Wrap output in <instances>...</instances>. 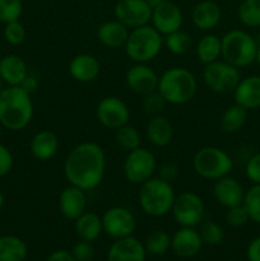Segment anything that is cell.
Segmentation results:
<instances>
[{
    "mask_svg": "<svg viewBox=\"0 0 260 261\" xmlns=\"http://www.w3.org/2000/svg\"><path fill=\"white\" fill-rule=\"evenodd\" d=\"M144 244L134 236L114 240L107 251V261H145Z\"/></svg>",
    "mask_w": 260,
    "mask_h": 261,
    "instance_id": "18",
    "label": "cell"
},
{
    "mask_svg": "<svg viewBox=\"0 0 260 261\" xmlns=\"http://www.w3.org/2000/svg\"><path fill=\"white\" fill-rule=\"evenodd\" d=\"M20 87H22L24 91H27L28 93H32V92H35L38 87L37 78L33 75H31V74H28V76L24 79V82H23L22 86Z\"/></svg>",
    "mask_w": 260,
    "mask_h": 261,
    "instance_id": "47",
    "label": "cell"
},
{
    "mask_svg": "<svg viewBox=\"0 0 260 261\" xmlns=\"http://www.w3.org/2000/svg\"><path fill=\"white\" fill-rule=\"evenodd\" d=\"M96 117L103 127L116 130L129 124L130 110L120 97L107 96L97 103Z\"/></svg>",
    "mask_w": 260,
    "mask_h": 261,
    "instance_id": "11",
    "label": "cell"
},
{
    "mask_svg": "<svg viewBox=\"0 0 260 261\" xmlns=\"http://www.w3.org/2000/svg\"><path fill=\"white\" fill-rule=\"evenodd\" d=\"M176 194L172 184L162 178L152 177L140 185L138 203L143 213L152 218H161L171 213Z\"/></svg>",
    "mask_w": 260,
    "mask_h": 261,
    "instance_id": "4",
    "label": "cell"
},
{
    "mask_svg": "<svg viewBox=\"0 0 260 261\" xmlns=\"http://www.w3.org/2000/svg\"><path fill=\"white\" fill-rule=\"evenodd\" d=\"M153 8L145 0H119L114 8L115 19L129 30L150 24Z\"/></svg>",
    "mask_w": 260,
    "mask_h": 261,
    "instance_id": "13",
    "label": "cell"
},
{
    "mask_svg": "<svg viewBox=\"0 0 260 261\" xmlns=\"http://www.w3.org/2000/svg\"><path fill=\"white\" fill-rule=\"evenodd\" d=\"M33 102L31 93L20 86H8L0 93V124L4 129L20 132L33 119Z\"/></svg>",
    "mask_w": 260,
    "mask_h": 261,
    "instance_id": "2",
    "label": "cell"
},
{
    "mask_svg": "<svg viewBox=\"0 0 260 261\" xmlns=\"http://www.w3.org/2000/svg\"><path fill=\"white\" fill-rule=\"evenodd\" d=\"M250 221L249 213H247L246 208L244 204L237 206H232V208L227 209L226 213V222L233 228H240L244 227L247 222Z\"/></svg>",
    "mask_w": 260,
    "mask_h": 261,
    "instance_id": "40",
    "label": "cell"
},
{
    "mask_svg": "<svg viewBox=\"0 0 260 261\" xmlns=\"http://www.w3.org/2000/svg\"><path fill=\"white\" fill-rule=\"evenodd\" d=\"M193 24L203 32L214 30L222 20V9L213 0H203L194 7L191 13Z\"/></svg>",
    "mask_w": 260,
    "mask_h": 261,
    "instance_id": "21",
    "label": "cell"
},
{
    "mask_svg": "<svg viewBox=\"0 0 260 261\" xmlns=\"http://www.w3.org/2000/svg\"><path fill=\"white\" fill-rule=\"evenodd\" d=\"M163 48V36L153 27L145 24L130 30L124 46L125 54L133 63L148 64L160 55Z\"/></svg>",
    "mask_w": 260,
    "mask_h": 261,
    "instance_id": "5",
    "label": "cell"
},
{
    "mask_svg": "<svg viewBox=\"0 0 260 261\" xmlns=\"http://www.w3.org/2000/svg\"><path fill=\"white\" fill-rule=\"evenodd\" d=\"M247 121V110L233 103L227 107L221 116V127L227 134H235L245 126Z\"/></svg>",
    "mask_w": 260,
    "mask_h": 261,
    "instance_id": "30",
    "label": "cell"
},
{
    "mask_svg": "<svg viewBox=\"0 0 260 261\" xmlns=\"http://www.w3.org/2000/svg\"><path fill=\"white\" fill-rule=\"evenodd\" d=\"M115 143L120 149L130 152L142 147V135L137 127L126 124L115 130Z\"/></svg>",
    "mask_w": 260,
    "mask_h": 261,
    "instance_id": "32",
    "label": "cell"
},
{
    "mask_svg": "<svg viewBox=\"0 0 260 261\" xmlns=\"http://www.w3.org/2000/svg\"><path fill=\"white\" fill-rule=\"evenodd\" d=\"M173 130L172 124L167 117L162 115H155L150 116L145 125V137L148 142L155 148H166L172 143L173 140Z\"/></svg>",
    "mask_w": 260,
    "mask_h": 261,
    "instance_id": "22",
    "label": "cell"
},
{
    "mask_svg": "<svg viewBox=\"0 0 260 261\" xmlns=\"http://www.w3.org/2000/svg\"><path fill=\"white\" fill-rule=\"evenodd\" d=\"M157 158L148 148L139 147L127 152L122 165V172L126 181L133 185H142L154 177L157 173Z\"/></svg>",
    "mask_w": 260,
    "mask_h": 261,
    "instance_id": "8",
    "label": "cell"
},
{
    "mask_svg": "<svg viewBox=\"0 0 260 261\" xmlns=\"http://www.w3.org/2000/svg\"><path fill=\"white\" fill-rule=\"evenodd\" d=\"M245 175L251 181L252 185L260 184V152L249 158L245 166Z\"/></svg>",
    "mask_w": 260,
    "mask_h": 261,
    "instance_id": "43",
    "label": "cell"
},
{
    "mask_svg": "<svg viewBox=\"0 0 260 261\" xmlns=\"http://www.w3.org/2000/svg\"><path fill=\"white\" fill-rule=\"evenodd\" d=\"M145 2H147L148 4L150 5V7H152V8H154V7H157V5H160L161 3L166 2V0H145Z\"/></svg>",
    "mask_w": 260,
    "mask_h": 261,
    "instance_id": "49",
    "label": "cell"
},
{
    "mask_svg": "<svg viewBox=\"0 0 260 261\" xmlns=\"http://www.w3.org/2000/svg\"><path fill=\"white\" fill-rule=\"evenodd\" d=\"M195 55L203 65L222 59V38L216 33H205L196 43Z\"/></svg>",
    "mask_w": 260,
    "mask_h": 261,
    "instance_id": "28",
    "label": "cell"
},
{
    "mask_svg": "<svg viewBox=\"0 0 260 261\" xmlns=\"http://www.w3.org/2000/svg\"><path fill=\"white\" fill-rule=\"evenodd\" d=\"M74 231L79 240L93 244L103 233L101 217L93 212H86L74 221Z\"/></svg>",
    "mask_w": 260,
    "mask_h": 261,
    "instance_id": "27",
    "label": "cell"
},
{
    "mask_svg": "<svg viewBox=\"0 0 260 261\" xmlns=\"http://www.w3.org/2000/svg\"><path fill=\"white\" fill-rule=\"evenodd\" d=\"M88 198L87 191L69 184L60 193L58 200V208L61 216L68 221H75L87 212Z\"/></svg>",
    "mask_w": 260,
    "mask_h": 261,
    "instance_id": "16",
    "label": "cell"
},
{
    "mask_svg": "<svg viewBox=\"0 0 260 261\" xmlns=\"http://www.w3.org/2000/svg\"><path fill=\"white\" fill-rule=\"evenodd\" d=\"M158 79L160 76L148 64L134 63L125 74V83L127 88L142 97L157 91Z\"/></svg>",
    "mask_w": 260,
    "mask_h": 261,
    "instance_id": "15",
    "label": "cell"
},
{
    "mask_svg": "<svg viewBox=\"0 0 260 261\" xmlns=\"http://www.w3.org/2000/svg\"><path fill=\"white\" fill-rule=\"evenodd\" d=\"M69 74L79 83H91L101 74V64L96 56L91 54H78L70 60Z\"/></svg>",
    "mask_w": 260,
    "mask_h": 261,
    "instance_id": "20",
    "label": "cell"
},
{
    "mask_svg": "<svg viewBox=\"0 0 260 261\" xmlns=\"http://www.w3.org/2000/svg\"><path fill=\"white\" fill-rule=\"evenodd\" d=\"M3 129H4V127H3V125L0 124V138H2V135H3Z\"/></svg>",
    "mask_w": 260,
    "mask_h": 261,
    "instance_id": "52",
    "label": "cell"
},
{
    "mask_svg": "<svg viewBox=\"0 0 260 261\" xmlns=\"http://www.w3.org/2000/svg\"><path fill=\"white\" fill-rule=\"evenodd\" d=\"M173 219L180 227L196 228L205 217V205L200 196L193 191H184L176 195L171 209Z\"/></svg>",
    "mask_w": 260,
    "mask_h": 261,
    "instance_id": "10",
    "label": "cell"
},
{
    "mask_svg": "<svg viewBox=\"0 0 260 261\" xmlns=\"http://www.w3.org/2000/svg\"><path fill=\"white\" fill-rule=\"evenodd\" d=\"M235 103L246 110H255L260 107V75H250L240 79L235 88Z\"/></svg>",
    "mask_w": 260,
    "mask_h": 261,
    "instance_id": "23",
    "label": "cell"
},
{
    "mask_svg": "<svg viewBox=\"0 0 260 261\" xmlns=\"http://www.w3.org/2000/svg\"><path fill=\"white\" fill-rule=\"evenodd\" d=\"M245 193L240 181L231 176H224L214 181L213 196L219 205L224 208H232L244 204Z\"/></svg>",
    "mask_w": 260,
    "mask_h": 261,
    "instance_id": "19",
    "label": "cell"
},
{
    "mask_svg": "<svg viewBox=\"0 0 260 261\" xmlns=\"http://www.w3.org/2000/svg\"><path fill=\"white\" fill-rule=\"evenodd\" d=\"M103 232L112 240L133 236L137 221L132 212L125 206H111L101 216Z\"/></svg>",
    "mask_w": 260,
    "mask_h": 261,
    "instance_id": "12",
    "label": "cell"
},
{
    "mask_svg": "<svg viewBox=\"0 0 260 261\" xmlns=\"http://www.w3.org/2000/svg\"><path fill=\"white\" fill-rule=\"evenodd\" d=\"M22 13V0H0V22L4 24L13 20H19Z\"/></svg>",
    "mask_w": 260,
    "mask_h": 261,
    "instance_id": "38",
    "label": "cell"
},
{
    "mask_svg": "<svg viewBox=\"0 0 260 261\" xmlns=\"http://www.w3.org/2000/svg\"><path fill=\"white\" fill-rule=\"evenodd\" d=\"M28 74L27 63L19 55L9 54L0 59V78L7 86H22Z\"/></svg>",
    "mask_w": 260,
    "mask_h": 261,
    "instance_id": "24",
    "label": "cell"
},
{
    "mask_svg": "<svg viewBox=\"0 0 260 261\" xmlns=\"http://www.w3.org/2000/svg\"><path fill=\"white\" fill-rule=\"evenodd\" d=\"M241 79L240 69L224 61L223 59L204 65L203 81L206 88L218 94L231 93Z\"/></svg>",
    "mask_w": 260,
    "mask_h": 261,
    "instance_id": "9",
    "label": "cell"
},
{
    "mask_svg": "<svg viewBox=\"0 0 260 261\" xmlns=\"http://www.w3.org/2000/svg\"><path fill=\"white\" fill-rule=\"evenodd\" d=\"M193 168L201 178L216 181L231 173L233 161L226 150L209 145L200 148L194 154Z\"/></svg>",
    "mask_w": 260,
    "mask_h": 261,
    "instance_id": "7",
    "label": "cell"
},
{
    "mask_svg": "<svg viewBox=\"0 0 260 261\" xmlns=\"http://www.w3.org/2000/svg\"><path fill=\"white\" fill-rule=\"evenodd\" d=\"M60 142L58 135L51 130H41L36 133L30 143V152L35 160L46 162L55 157L58 153Z\"/></svg>",
    "mask_w": 260,
    "mask_h": 261,
    "instance_id": "25",
    "label": "cell"
},
{
    "mask_svg": "<svg viewBox=\"0 0 260 261\" xmlns=\"http://www.w3.org/2000/svg\"><path fill=\"white\" fill-rule=\"evenodd\" d=\"M3 89H4V87H3V81H2V78H0V93H2Z\"/></svg>",
    "mask_w": 260,
    "mask_h": 261,
    "instance_id": "51",
    "label": "cell"
},
{
    "mask_svg": "<svg viewBox=\"0 0 260 261\" xmlns=\"http://www.w3.org/2000/svg\"><path fill=\"white\" fill-rule=\"evenodd\" d=\"M46 261H75L73 255L68 250H56L47 256Z\"/></svg>",
    "mask_w": 260,
    "mask_h": 261,
    "instance_id": "46",
    "label": "cell"
},
{
    "mask_svg": "<svg viewBox=\"0 0 260 261\" xmlns=\"http://www.w3.org/2000/svg\"><path fill=\"white\" fill-rule=\"evenodd\" d=\"M240 23L247 28L260 27V0H242L237 9Z\"/></svg>",
    "mask_w": 260,
    "mask_h": 261,
    "instance_id": "33",
    "label": "cell"
},
{
    "mask_svg": "<svg viewBox=\"0 0 260 261\" xmlns=\"http://www.w3.org/2000/svg\"><path fill=\"white\" fill-rule=\"evenodd\" d=\"M244 206L249 213L250 221L260 224V184L252 185L245 193Z\"/></svg>",
    "mask_w": 260,
    "mask_h": 261,
    "instance_id": "36",
    "label": "cell"
},
{
    "mask_svg": "<svg viewBox=\"0 0 260 261\" xmlns=\"http://www.w3.org/2000/svg\"><path fill=\"white\" fill-rule=\"evenodd\" d=\"M184 23V14L181 8L175 3L166 0L153 8L150 24L162 36H167L175 31L181 30Z\"/></svg>",
    "mask_w": 260,
    "mask_h": 261,
    "instance_id": "14",
    "label": "cell"
},
{
    "mask_svg": "<svg viewBox=\"0 0 260 261\" xmlns=\"http://www.w3.org/2000/svg\"><path fill=\"white\" fill-rule=\"evenodd\" d=\"M4 203H5V198H4V195H3L2 191H0V212H2L3 206H4Z\"/></svg>",
    "mask_w": 260,
    "mask_h": 261,
    "instance_id": "50",
    "label": "cell"
},
{
    "mask_svg": "<svg viewBox=\"0 0 260 261\" xmlns=\"http://www.w3.org/2000/svg\"><path fill=\"white\" fill-rule=\"evenodd\" d=\"M157 91L166 103L183 106L194 99L198 91V81L189 69L172 66L160 75Z\"/></svg>",
    "mask_w": 260,
    "mask_h": 261,
    "instance_id": "3",
    "label": "cell"
},
{
    "mask_svg": "<svg viewBox=\"0 0 260 261\" xmlns=\"http://www.w3.org/2000/svg\"><path fill=\"white\" fill-rule=\"evenodd\" d=\"M14 166V158L9 148L0 143V177L9 175Z\"/></svg>",
    "mask_w": 260,
    "mask_h": 261,
    "instance_id": "44",
    "label": "cell"
},
{
    "mask_svg": "<svg viewBox=\"0 0 260 261\" xmlns=\"http://www.w3.org/2000/svg\"><path fill=\"white\" fill-rule=\"evenodd\" d=\"M222 59L242 69L255 63L256 41L244 30H231L222 36Z\"/></svg>",
    "mask_w": 260,
    "mask_h": 261,
    "instance_id": "6",
    "label": "cell"
},
{
    "mask_svg": "<svg viewBox=\"0 0 260 261\" xmlns=\"http://www.w3.org/2000/svg\"><path fill=\"white\" fill-rule=\"evenodd\" d=\"M255 41H256V58H255V61L260 65V31L255 36Z\"/></svg>",
    "mask_w": 260,
    "mask_h": 261,
    "instance_id": "48",
    "label": "cell"
},
{
    "mask_svg": "<svg viewBox=\"0 0 260 261\" xmlns=\"http://www.w3.org/2000/svg\"><path fill=\"white\" fill-rule=\"evenodd\" d=\"M3 35L10 46H20L27 38V31L19 20H13V22L5 23Z\"/></svg>",
    "mask_w": 260,
    "mask_h": 261,
    "instance_id": "37",
    "label": "cell"
},
{
    "mask_svg": "<svg viewBox=\"0 0 260 261\" xmlns=\"http://www.w3.org/2000/svg\"><path fill=\"white\" fill-rule=\"evenodd\" d=\"M178 176H180L178 166L171 161H166L157 167V177L162 178L166 182L173 184L177 180Z\"/></svg>",
    "mask_w": 260,
    "mask_h": 261,
    "instance_id": "42",
    "label": "cell"
},
{
    "mask_svg": "<svg viewBox=\"0 0 260 261\" xmlns=\"http://www.w3.org/2000/svg\"><path fill=\"white\" fill-rule=\"evenodd\" d=\"M198 232L204 245L218 246L224 239L223 228L214 221H203L198 227Z\"/></svg>",
    "mask_w": 260,
    "mask_h": 261,
    "instance_id": "35",
    "label": "cell"
},
{
    "mask_svg": "<svg viewBox=\"0 0 260 261\" xmlns=\"http://www.w3.org/2000/svg\"><path fill=\"white\" fill-rule=\"evenodd\" d=\"M247 261H260V236L251 240L246 249Z\"/></svg>",
    "mask_w": 260,
    "mask_h": 261,
    "instance_id": "45",
    "label": "cell"
},
{
    "mask_svg": "<svg viewBox=\"0 0 260 261\" xmlns=\"http://www.w3.org/2000/svg\"><path fill=\"white\" fill-rule=\"evenodd\" d=\"M163 46L172 55H185L193 46V37L186 31L177 30L170 35L163 36Z\"/></svg>",
    "mask_w": 260,
    "mask_h": 261,
    "instance_id": "31",
    "label": "cell"
},
{
    "mask_svg": "<svg viewBox=\"0 0 260 261\" xmlns=\"http://www.w3.org/2000/svg\"><path fill=\"white\" fill-rule=\"evenodd\" d=\"M166 101L158 91L150 92V93L143 96L142 99V109L149 116H155L161 115L162 110L165 109Z\"/></svg>",
    "mask_w": 260,
    "mask_h": 261,
    "instance_id": "39",
    "label": "cell"
},
{
    "mask_svg": "<svg viewBox=\"0 0 260 261\" xmlns=\"http://www.w3.org/2000/svg\"><path fill=\"white\" fill-rule=\"evenodd\" d=\"M70 252L75 261H92L94 257V247L92 242L83 241V240H79Z\"/></svg>",
    "mask_w": 260,
    "mask_h": 261,
    "instance_id": "41",
    "label": "cell"
},
{
    "mask_svg": "<svg viewBox=\"0 0 260 261\" xmlns=\"http://www.w3.org/2000/svg\"><path fill=\"white\" fill-rule=\"evenodd\" d=\"M203 245L198 228L193 227H180L171 236V250L181 259L195 257L201 251Z\"/></svg>",
    "mask_w": 260,
    "mask_h": 261,
    "instance_id": "17",
    "label": "cell"
},
{
    "mask_svg": "<svg viewBox=\"0 0 260 261\" xmlns=\"http://www.w3.org/2000/svg\"><path fill=\"white\" fill-rule=\"evenodd\" d=\"M147 254L161 256L165 255L171 250V236L166 231H153L145 237V241L143 242Z\"/></svg>",
    "mask_w": 260,
    "mask_h": 261,
    "instance_id": "34",
    "label": "cell"
},
{
    "mask_svg": "<svg viewBox=\"0 0 260 261\" xmlns=\"http://www.w3.org/2000/svg\"><path fill=\"white\" fill-rule=\"evenodd\" d=\"M106 172V153L94 142H83L73 148L64 161V176L70 185L92 191L101 185Z\"/></svg>",
    "mask_w": 260,
    "mask_h": 261,
    "instance_id": "1",
    "label": "cell"
},
{
    "mask_svg": "<svg viewBox=\"0 0 260 261\" xmlns=\"http://www.w3.org/2000/svg\"><path fill=\"white\" fill-rule=\"evenodd\" d=\"M130 30L117 19L106 20L97 28V38L109 48L124 47L129 37Z\"/></svg>",
    "mask_w": 260,
    "mask_h": 261,
    "instance_id": "26",
    "label": "cell"
},
{
    "mask_svg": "<svg viewBox=\"0 0 260 261\" xmlns=\"http://www.w3.org/2000/svg\"><path fill=\"white\" fill-rule=\"evenodd\" d=\"M227 261H236V260H227Z\"/></svg>",
    "mask_w": 260,
    "mask_h": 261,
    "instance_id": "53",
    "label": "cell"
},
{
    "mask_svg": "<svg viewBox=\"0 0 260 261\" xmlns=\"http://www.w3.org/2000/svg\"><path fill=\"white\" fill-rule=\"evenodd\" d=\"M28 256L27 244L14 234L0 236V261H24Z\"/></svg>",
    "mask_w": 260,
    "mask_h": 261,
    "instance_id": "29",
    "label": "cell"
}]
</instances>
